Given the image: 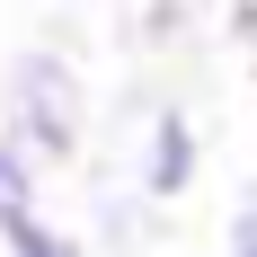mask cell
Instances as JSON below:
<instances>
[{"label":"cell","mask_w":257,"mask_h":257,"mask_svg":"<svg viewBox=\"0 0 257 257\" xmlns=\"http://www.w3.org/2000/svg\"><path fill=\"white\" fill-rule=\"evenodd\" d=\"M0 124L45 169H71L89 151V80H80V62L62 45H18L0 62Z\"/></svg>","instance_id":"1"},{"label":"cell","mask_w":257,"mask_h":257,"mask_svg":"<svg viewBox=\"0 0 257 257\" xmlns=\"http://www.w3.org/2000/svg\"><path fill=\"white\" fill-rule=\"evenodd\" d=\"M195 178H204V133H195V115L169 106V98L142 106V124H133V186L178 213L186 195H195Z\"/></svg>","instance_id":"2"},{"label":"cell","mask_w":257,"mask_h":257,"mask_svg":"<svg viewBox=\"0 0 257 257\" xmlns=\"http://www.w3.org/2000/svg\"><path fill=\"white\" fill-rule=\"evenodd\" d=\"M160 213L169 204H151L142 186H98V248H115V257H142L151 248V231H160Z\"/></svg>","instance_id":"3"},{"label":"cell","mask_w":257,"mask_h":257,"mask_svg":"<svg viewBox=\"0 0 257 257\" xmlns=\"http://www.w3.org/2000/svg\"><path fill=\"white\" fill-rule=\"evenodd\" d=\"M36 213H45V160L0 124V239L18 231V222H36Z\"/></svg>","instance_id":"4"},{"label":"cell","mask_w":257,"mask_h":257,"mask_svg":"<svg viewBox=\"0 0 257 257\" xmlns=\"http://www.w3.org/2000/svg\"><path fill=\"white\" fill-rule=\"evenodd\" d=\"M0 248H9V257H98V239H80V231H62V222L36 213V222H18V231L0 239Z\"/></svg>","instance_id":"5"},{"label":"cell","mask_w":257,"mask_h":257,"mask_svg":"<svg viewBox=\"0 0 257 257\" xmlns=\"http://www.w3.org/2000/svg\"><path fill=\"white\" fill-rule=\"evenodd\" d=\"M195 36V0H151L142 9V45H186Z\"/></svg>","instance_id":"6"},{"label":"cell","mask_w":257,"mask_h":257,"mask_svg":"<svg viewBox=\"0 0 257 257\" xmlns=\"http://www.w3.org/2000/svg\"><path fill=\"white\" fill-rule=\"evenodd\" d=\"M222 257H257V178L231 195V222H222Z\"/></svg>","instance_id":"7"}]
</instances>
